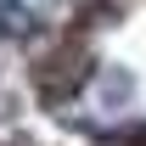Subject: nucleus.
I'll list each match as a JSON object with an SVG mask.
<instances>
[{"mask_svg":"<svg viewBox=\"0 0 146 146\" xmlns=\"http://www.w3.org/2000/svg\"><path fill=\"white\" fill-rule=\"evenodd\" d=\"M84 84H90V45H84V34H56L34 56V96L45 107H62Z\"/></svg>","mask_w":146,"mask_h":146,"instance_id":"f257e3e1","label":"nucleus"},{"mask_svg":"<svg viewBox=\"0 0 146 146\" xmlns=\"http://www.w3.org/2000/svg\"><path fill=\"white\" fill-rule=\"evenodd\" d=\"M39 34V17L28 0H0V39H11V45H28Z\"/></svg>","mask_w":146,"mask_h":146,"instance_id":"f03ea898","label":"nucleus"},{"mask_svg":"<svg viewBox=\"0 0 146 146\" xmlns=\"http://www.w3.org/2000/svg\"><path fill=\"white\" fill-rule=\"evenodd\" d=\"M129 96H135V79H129V73H107V79H101V107H118V101H129Z\"/></svg>","mask_w":146,"mask_h":146,"instance_id":"7ed1b4c3","label":"nucleus"}]
</instances>
